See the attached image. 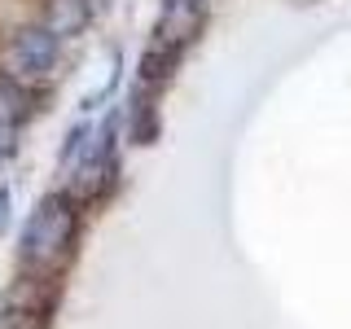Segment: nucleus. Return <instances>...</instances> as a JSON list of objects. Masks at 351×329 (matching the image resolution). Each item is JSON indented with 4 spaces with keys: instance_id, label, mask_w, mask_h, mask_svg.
I'll use <instances>...</instances> for the list:
<instances>
[{
    "instance_id": "obj_4",
    "label": "nucleus",
    "mask_w": 351,
    "mask_h": 329,
    "mask_svg": "<svg viewBox=\"0 0 351 329\" xmlns=\"http://www.w3.org/2000/svg\"><path fill=\"white\" fill-rule=\"evenodd\" d=\"M31 84H18V80H9V75H0V123H9V127H18L22 119L31 114Z\"/></svg>"
},
{
    "instance_id": "obj_1",
    "label": "nucleus",
    "mask_w": 351,
    "mask_h": 329,
    "mask_svg": "<svg viewBox=\"0 0 351 329\" xmlns=\"http://www.w3.org/2000/svg\"><path fill=\"white\" fill-rule=\"evenodd\" d=\"M80 233V206L71 193H49L36 202V211L22 224V263L36 272H53L71 255Z\"/></svg>"
},
{
    "instance_id": "obj_6",
    "label": "nucleus",
    "mask_w": 351,
    "mask_h": 329,
    "mask_svg": "<svg viewBox=\"0 0 351 329\" xmlns=\"http://www.w3.org/2000/svg\"><path fill=\"white\" fill-rule=\"evenodd\" d=\"M9 206H14V193H9V184H0V233L9 228Z\"/></svg>"
},
{
    "instance_id": "obj_3",
    "label": "nucleus",
    "mask_w": 351,
    "mask_h": 329,
    "mask_svg": "<svg viewBox=\"0 0 351 329\" xmlns=\"http://www.w3.org/2000/svg\"><path fill=\"white\" fill-rule=\"evenodd\" d=\"M88 18H93V0H49L44 27H49L58 40H66V36H80L88 27Z\"/></svg>"
},
{
    "instance_id": "obj_5",
    "label": "nucleus",
    "mask_w": 351,
    "mask_h": 329,
    "mask_svg": "<svg viewBox=\"0 0 351 329\" xmlns=\"http://www.w3.org/2000/svg\"><path fill=\"white\" fill-rule=\"evenodd\" d=\"M14 136H18V132H14V127H9V123H0V162H5V158H9V154H14V145H18V141H14Z\"/></svg>"
},
{
    "instance_id": "obj_2",
    "label": "nucleus",
    "mask_w": 351,
    "mask_h": 329,
    "mask_svg": "<svg viewBox=\"0 0 351 329\" xmlns=\"http://www.w3.org/2000/svg\"><path fill=\"white\" fill-rule=\"evenodd\" d=\"M58 53H62V40L49 27H18L0 44V75H9L18 84L49 80L53 66H58Z\"/></svg>"
}]
</instances>
